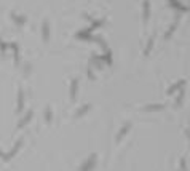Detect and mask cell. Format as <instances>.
Listing matches in <instances>:
<instances>
[{"instance_id":"20","label":"cell","mask_w":190,"mask_h":171,"mask_svg":"<svg viewBox=\"0 0 190 171\" xmlns=\"http://www.w3.org/2000/svg\"><path fill=\"white\" fill-rule=\"evenodd\" d=\"M0 48H2V50H5V48H7L5 42H2V40H0Z\"/></svg>"},{"instance_id":"9","label":"cell","mask_w":190,"mask_h":171,"mask_svg":"<svg viewBox=\"0 0 190 171\" xmlns=\"http://www.w3.org/2000/svg\"><path fill=\"white\" fill-rule=\"evenodd\" d=\"M42 32H43V40L48 42L50 40V24H48V21L43 22V30Z\"/></svg>"},{"instance_id":"10","label":"cell","mask_w":190,"mask_h":171,"mask_svg":"<svg viewBox=\"0 0 190 171\" xmlns=\"http://www.w3.org/2000/svg\"><path fill=\"white\" fill-rule=\"evenodd\" d=\"M152 48H154V37H150V39L147 40V45H145V50H144V54H145V56H149V54H150Z\"/></svg>"},{"instance_id":"8","label":"cell","mask_w":190,"mask_h":171,"mask_svg":"<svg viewBox=\"0 0 190 171\" xmlns=\"http://www.w3.org/2000/svg\"><path fill=\"white\" fill-rule=\"evenodd\" d=\"M30 118H32V110H29V114H26V115H24V118H22L19 123H18V128H22V126H26V125L30 122Z\"/></svg>"},{"instance_id":"12","label":"cell","mask_w":190,"mask_h":171,"mask_svg":"<svg viewBox=\"0 0 190 171\" xmlns=\"http://www.w3.org/2000/svg\"><path fill=\"white\" fill-rule=\"evenodd\" d=\"M22 106H24V94H22V91L19 90V94H18V112L22 109Z\"/></svg>"},{"instance_id":"2","label":"cell","mask_w":190,"mask_h":171,"mask_svg":"<svg viewBox=\"0 0 190 171\" xmlns=\"http://www.w3.org/2000/svg\"><path fill=\"white\" fill-rule=\"evenodd\" d=\"M150 16V2L149 0H144V7H142V18H144V22L149 21Z\"/></svg>"},{"instance_id":"4","label":"cell","mask_w":190,"mask_h":171,"mask_svg":"<svg viewBox=\"0 0 190 171\" xmlns=\"http://www.w3.org/2000/svg\"><path fill=\"white\" fill-rule=\"evenodd\" d=\"M129 130H131V125H129V123H126V125H125V126L122 128V130H120V133H118V135H117V142H118V141H122L123 138L126 136V133H128Z\"/></svg>"},{"instance_id":"11","label":"cell","mask_w":190,"mask_h":171,"mask_svg":"<svg viewBox=\"0 0 190 171\" xmlns=\"http://www.w3.org/2000/svg\"><path fill=\"white\" fill-rule=\"evenodd\" d=\"M177 24H179V21H177V19H176V21L173 22V24H171V27L168 29V32H166V35H165V39H166V40H168L169 37L174 34V30H176V27H177Z\"/></svg>"},{"instance_id":"17","label":"cell","mask_w":190,"mask_h":171,"mask_svg":"<svg viewBox=\"0 0 190 171\" xmlns=\"http://www.w3.org/2000/svg\"><path fill=\"white\" fill-rule=\"evenodd\" d=\"M182 101H184V90L179 91V96H177V101H176V104L180 106V103H182Z\"/></svg>"},{"instance_id":"3","label":"cell","mask_w":190,"mask_h":171,"mask_svg":"<svg viewBox=\"0 0 190 171\" xmlns=\"http://www.w3.org/2000/svg\"><path fill=\"white\" fill-rule=\"evenodd\" d=\"M94 163H96V154H93V155L90 157V158L86 160V163L83 165V168H82L80 171H90V170L93 168V166H94Z\"/></svg>"},{"instance_id":"16","label":"cell","mask_w":190,"mask_h":171,"mask_svg":"<svg viewBox=\"0 0 190 171\" xmlns=\"http://www.w3.org/2000/svg\"><path fill=\"white\" fill-rule=\"evenodd\" d=\"M45 117H46V122L51 123V109H50V107H46V110H45Z\"/></svg>"},{"instance_id":"14","label":"cell","mask_w":190,"mask_h":171,"mask_svg":"<svg viewBox=\"0 0 190 171\" xmlns=\"http://www.w3.org/2000/svg\"><path fill=\"white\" fill-rule=\"evenodd\" d=\"M90 107H91V106L90 104H85V106H83V107L80 109V110H78V112L75 114V117L78 118V117H82V115H85L86 112H88V110H90Z\"/></svg>"},{"instance_id":"1","label":"cell","mask_w":190,"mask_h":171,"mask_svg":"<svg viewBox=\"0 0 190 171\" xmlns=\"http://www.w3.org/2000/svg\"><path fill=\"white\" fill-rule=\"evenodd\" d=\"M21 144H22V139H19V141H18V144H16V146H15V147H13V149H11V152H8V154H2V152H0V157H2L3 160H10L11 157L15 155V154H16L18 150H19Z\"/></svg>"},{"instance_id":"13","label":"cell","mask_w":190,"mask_h":171,"mask_svg":"<svg viewBox=\"0 0 190 171\" xmlns=\"http://www.w3.org/2000/svg\"><path fill=\"white\" fill-rule=\"evenodd\" d=\"M169 2H171V7L179 8V10H182V11H189V7H182V5L177 2V0H169Z\"/></svg>"},{"instance_id":"15","label":"cell","mask_w":190,"mask_h":171,"mask_svg":"<svg viewBox=\"0 0 190 171\" xmlns=\"http://www.w3.org/2000/svg\"><path fill=\"white\" fill-rule=\"evenodd\" d=\"M13 19H15V22H18V24H19V26H22V24H24V22H26V18L24 16H16L15 15V13H13Z\"/></svg>"},{"instance_id":"6","label":"cell","mask_w":190,"mask_h":171,"mask_svg":"<svg viewBox=\"0 0 190 171\" xmlns=\"http://www.w3.org/2000/svg\"><path fill=\"white\" fill-rule=\"evenodd\" d=\"M184 85H185V80H179L176 85H173L171 88H168V94H173V93H176L179 88H184Z\"/></svg>"},{"instance_id":"18","label":"cell","mask_w":190,"mask_h":171,"mask_svg":"<svg viewBox=\"0 0 190 171\" xmlns=\"http://www.w3.org/2000/svg\"><path fill=\"white\" fill-rule=\"evenodd\" d=\"M107 59V64H112V58H110V53L107 51V54H104V61Z\"/></svg>"},{"instance_id":"19","label":"cell","mask_w":190,"mask_h":171,"mask_svg":"<svg viewBox=\"0 0 190 171\" xmlns=\"http://www.w3.org/2000/svg\"><path fill=\"white\" fill-rule=\"evenodd\" d=\"M180 168H182V171H185V170H187V168H185V160H184V158L180 160Z\"/></svg>"},{"instance_id":"7","label":"cell","mask_w":190,"mask_h":171,"mask_svg":"<svg viewBox=\"0 0 190 171\" xmlns=\"http://www.w3.org/2000/svg\"><path fill=\"white\" fill-rule=\"evenodd\" d=\"M77 86H78V80H77V78H73L72 85H71V99L72 101L75 99V96H77Z\"/></svg>"},{"instance_id":"5","label":"cell","mask_w":190,"mask_h":171,"mask_svg":"<svg viewBox=\"0 0 190 171\" xmlns=\"http://www.w3.org/2000/svg\"><path fill=\"white\" fill-rule=\"evenodd\" d=\"M165 106L163 104H150V106H145L144 110L145 112H155V110H163Z\"/></svg>"}]
</instances>
